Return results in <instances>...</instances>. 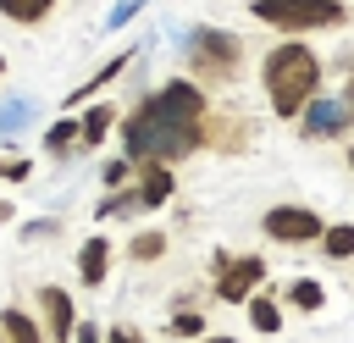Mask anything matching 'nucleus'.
Listing matches in <instances>:
<instances>
[{
    "mask_svg": "<svg viewBox=\"0 0 354 343\" xmlns=\"http://www.w3.org/2000/svg\"><path fill=\"white\" fill-rule=\"evenodd\" d=\"M111 343H144L138 332H111Z\"/></svg>",
    "mask_w": 354,
    "mask_h": 343,
    "instance_id": "b1692460",
    "label": "nucleus"
},
{
    "mask_svg": "<svg viewBox=\"0 0 354 343\" xmlns=\"http://www.w3.org/2000/svg\"><path fill=\"white\" fill-rule=\"evenodd\" d=\"M205 343H238V337H205Z\"/></svg>",
    "mask_w": 354,
    "mask_h": 343,
    "instance_id": "393cba45",
    "label": "nucleus"
},
{
    "mask_svg": "<svg viewBox=\"0 0 354 343\" xmlns=\"http://www.w3.org/2000/svg\"><path fill=\"white\" fill-rule=\"evenodd\" d=\"M260 227H266V238H277V243H315L326 221H321L315 210H304V205H271Z\"/></svg>",
    "mask_w": 354,
    "mask_h": 343,
    "instance_id": "423d86ee",
    "label": "nucleus"
},
{
    "mask_svg": "<svg viewBox=\"0 0 354 343\" xmlns=\"http://www.w3.org/2000/svg\"><path fill=\"white\" fill-rule=\"evenodd\" d=\"M243 304H249V326L254 332H282V310H277L271 293H249Z\"/></svg>",
    "mask_w": 354,
    "mask_h": 343,
    "instance_id": "ddd939ff",
    "label": "nucleus"
},
{
    "mask_svg": "<svg viewBox=\"0 0 354 343\" xmlns=\"http://www.w3.org/2000/svg\"><path fill=\"white\" fill-rule=\"evenodd\" d=\"M127 172H133V160H111V166H105V183H111V188H122V177H127Z\"/></svg>",
    "mask_w": 354,
    "mask_h": 343,
    "instance_id": "412c9836",
    "label": "nucleus"
},
{
    "mask_svg": "<svg viewBox=\"0 0 354 343\" xmlns=\"http://www.w3.org/2000/svg\"><path fill=\"white\" fill-rule=\"evenodd\" d=\"M249 17L277 28V33H332L348 22V6L343 0H249Z\"/></svg>",
    "mask_w": 354,
    "mask_h": 343,
    "instance_id": "20e7f679",
    "label": "nucleus"
},
{
    "mask_svg": "<svg viewBox=\"0 0 354 343\" xmlns=\"http://www.w3.org/2000/svg\"><path fill=\"white\" fill-rule=\"evenodd\" d=\"M188 83L199 89H227L238 72H243V39L227 33V28H199L188 33Z\"/></svg>",
    "mask_w": 354,
    "mask_h": 343,
    "instance_id": "7ed1b4c3",
    "label": "nucleus"
},
{
    "mask_svg": "<svg viewBox=\"0 0 354 343\" xmlns=\"http://www.w3.org/2000/svg\"><path fill=\"white\" fill-rule=\"evenodd\" d=\"M111 122H116V111H111V105H88V116L77 122V149H94V144L111 133Z\"/></svg>",
    "mask_w": 354,
    "mask_h": 343,
    "instance_id": "f8f14e48",
    "label": "nucleus"
},
{
    "mask_svg": "<svg viewBox=\"0 0 354 343\" xmlns=\"http://www.w3.org/2000/svg\"><path fill=\"white\" fill-rule=\"evenodd\" d=\"M260 83H266V100H271L277 116H299V111L321 94V55H315L304 39H282V44L266 50Z\"/></svg>",
    "mask_w": 354,
    "mask_h": 343,
    "instance_id": "f03ea898",
    "label": "nucleus"
},
{
    "mask_svg": "<svg viewBox=\"0 0 354 343\" xmlns=\"http://www.w3.org/2000/svg\"><path fill=\"white\" fill-rule=\"evenodd\" d=\"M260 282H266V260L260 254H238V260L216 254V293H221V304H243Z\"/></svg>",
    "mask_w": 354,
    "mask_h": 343,
    "instance_id": "39448f33",
    "label": "nucleus"
},
{
    "mask_svg": "<svg viewBox=\"0 0 354 343\" xmlns=\"http://www.w3.org/2000/svg\"><path fill=\"white\" fill-rule=\"evenodd\" d=\"M122 66H127V50H122V55H116V61H111V66H105V72H94V77H88V83H83V89H72V94H66V105H83V100H88V94H94V89H105V83H111V77H116V72H122Z\"/></svg>",
    "mask_w": 354,
    "mask_h": 343,
    "instance_id": "dca6fc26",
    "label": "nucleus"
},
{
    "mask_svg": "<svg viewBox=\"0 0 354 343\" xmlns=\"http://www.w3.org/2000/svg\"><path fill=\"white\" fill-rule=\"evenodd\" d=\"M0 72H6V55H0Z\"/></svg>",
    "mask_w": 354,
    "mask_h": 343,
    "instance_id": "a878e982",
    "label": "nucleus"
},
{
    "mask_svg": "<svg viewBox=\"0 0 354 343\" xmlns=\"http://www.w3.org/2000/svg\"><path fill=\"white\" fill-rule=\"evenodd\" d=\"M171 332H183V337H194V332H205V315H194V310H183V315H171Z\"/></svg>",
    "mask_w": 354,
    "mask_h": 343,
    "instance_id": "aec40b11",
    "label": "nucleus"
},
{
    "mask_svg": "<svg viewBox=\"0 0 354 343\" xmlns=\"http://www.w3.org/2000/svg\"><path fill=\"white\" fill-rule=\"evenodd\" d=\"M288 299H293L299 310H321V304H326V293H321V282H310V277H299V282L288 288Z\"/></svg>",
    "mask_w": 354,
    "mask_h": 343,
    "instance_id": "a211bd4d",
    "label": "nucleus"
},
{
    "mask_svg": "<svg viewBox=\"0 0 354 343\" xmlns=\"http://www.w3.org/2000/svg\"><path fill=\"white\" fill-rule=\"evenodd\" d=\"M0 343H6V337H0Z\"/></svg>",
    "mask_w": 354,
    "mask_h": 343,
    "instance_id": "bb28decb",
    "label": "nucleus"
},
{
    "mask_svg": "<svg viewBox=\"0 0 354 343\" xmlns=\"http://www.w3.org/2000/svg\"><path fill=\"white\" fill-rule=\"evenodd\" d=\"M160 249H166L160 232H138V238H133V260H160Z\"/></svg>",
    "mask_w": 354,
    "mask_h": 343,
    "instance_id": "6ab92c4d",
    "label": "nucleus"
},
{
    "mask_svg": "<svg viewBox=\"0 0 354 343\" xmlns=\"http://www.w3.org/2000/svg\"><path fill=\"white\" fill-rule=\"evenodd\" d=\"M105 266H111V243H105V238H88V243L77 249V277L94 288V282H105Z\"/></svg>",
    "mask_w": 354,
    "mask_h": 343,
    "instance_id": "9d476101",
    "label": "nucleus"
},
{
    "mask_svg": "<svg viewBox=\"0 0 354 343\" xmlns=\"http://www.w3.org/2000/svg\"><path fill=\"white\" fill-rule=\"evenodd\" d=\"M321 249H326L332 260H348V254H354V227H348V221H326V227H321Z\"/></svg>",
    "mask_w": 354,
    "mask_h": 343,
    "instance_id": "2eb2a0df",
    "label": "nucleus"
},
{
    "mask_svg": "<svg viewBox=\"0 0 354 343\" xmlns=\"http://www.w3.org/2000/svg\"><path fill=\"white\" fill-rule=\"evenodd\" d=\"M44 149H50V155H72V149H77V122H55V127L44 133Z\"/></svg>",
    "mask_w": 354,
    "mask_h": 343,
    "instance_id": "f3484780",
    "label": "nucleus"
},
{
    "mask_svg": "<svg viewBox=\"0 0 354 343\" xmlns=\"http://www.w3.org/2000/svg\"><path fill=\"white\" fill-rule=\"evenodd\" d=\"M205 111H210V94H205L199 83H188V77L160 83V89L144 94V100L133 105V116L122 122V149H127V160H133V166H144V160L171 166V160L194 155V149L205 144Z\"/></svg>",
    "mask_w": 354,
    "mask_h": 343,
    "instance_id": "f257e3e1",
    "label": "nucleus"
},
{
    "mask_svg": "<svg viewBox=\"0 0 354 343\" xmlns=\"http://www.w3.org/2000/svg\"><path fill=\"white\" fill-rule=\"evenodd\" d=\"M0 177H28V160H0Z\"/></svg>",
    "mask_w": 354,
    "mask_h": 343,
    "instance_id": "5701e85b",
    "label": "nucleus"
},
{
    "mask_svg": "<svg viewBox=\"0 0 354 343\" xmlns=\"http://www.w3.org/2000/svg\"><path fill=\"white\" fill-rule=\"evenodd\" d=\"M0 337L6 343H39V321L22 310H0Z\"/></svg>",
    "mask_w": 354,
    "mask_h": 343,
    "instance_id": "4468645a",
    "label": "nucleus"
},
{
    "mask_svg": "<svg viewBox=\"0 0 354 343\" xmlns=\"http://www.w3.org/2000/svg\"><path fill=\"white\" fill-rule=\"evenodd\" d=\"M39 310H44V332L66 343V337H72V326H77L72 293H66V288H39Z\"/></svg>",
    "mask_w": 354,
    "mask_h": 343,
    "instance_id": "6e6552de",
    "label": "nucleus"
},
{
    "mask_svg": "<svg viewBox=\"0 0 354 343\" xmlns=\"http://www.w3.org/2000/svg\"><path fill=\"white\" fill-rule=\"evenodd\" d=\"M171 166H160V160H144V188H138V210L144 205H166L171 199Z\"/></svg>",
    "mask_w": 354,
    "mask_h": 343,
    "instance_id": "1a4fd4ad",
    "label": "nucleus"
},
{
    "mask_svg": "<svg viewBox=\"0 0 354 343\" xmlns=\"http://www.w3.org/2000/svg\"><path fill=\"white\" fill-rule=\"evenodd\" d=\"M72 343H100V326L88 321V326H72Z\"/></svg>",
    "mask_w": 354,
    "mask_h": 343,
    "instance_id": "4be33fe9",
    "label": "nucleus"
},
{
    "mask_svg": "<svg viewBox=\"0 0 354 343\" xmlns=\"http://www.w3.org/2000/svg\"><path fill=\"white\" fill-rule=\"evenodd\" d=\"M299 122H304V138H337V133L348 127V100H326V94H315V100L299 111Z\"/></svg>",
    "mask_w": 354,
    "mask_h": 343,
    "instance_id": "0eeeda50",
    "label": "nucleus"
},
{
    "mask_svg": "<svg viewBox=\"0 0 354 343\" xmlns=\"http://www.w3.org/2000/svg\"><path fill=\"white\" fill-rule=\"evenodd\" d=\"M55 6H61V0H0V17L17 22V28H39Z\"/></svg>",
    "mask_w": 354,
    "mask_h": 343,
    "instance_id": "9b49d317",
    "label": "nucleus"
}]
</instances>
